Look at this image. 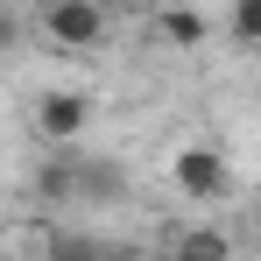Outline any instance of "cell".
I'll list each match as a JSON object with an SVG mask.
<instances>
[{
    "mask_svg": "<svg viewBox=\"0 0 261 261\" xmlns=\"http://www.w3.org/2000/svg\"><path fill=\"white\" fill-rule=\"evenodd\" d=\"M113 29L106 0H43V43L49 49H99Z\"/></svg>",
    "mask_w": 261,
    "mask_h": 261,
    "instance_id": "cell-1",
    "label": "cell"
},
{
    "mask_svg": "<svg viewBox=\"0 0 261 261\" xmlns=\"http://www.w3.org/2000/svg\"><path fill=\"white\" fill-rule=\"evenodd\" d=\"M176 191L191 198V205H219L226 191H233V170H226V148H212V141H191V148H176Z\"/></svg>",
    "mask_w": 261,
    "mask_h": 261,
    "instance_id": "cell-2",
    "label": "cell"
},
{
    "mask_svg": "<svg viewBox=\"0 0 261 261\" xmlns=\"http://www.w3.org/2000/svg\"><path fill=\"white\" fill-rule=\"evenodd\" d=\"M29 120H36V134H43L49 148H64V141H78V134H85V120H92V99L85 92H43V99H36V113H29Z\"/></svg>",
    "mask_w": 261,
    "mask_h": 261,
    "instance_id": "cell-3",
    "label": "cell"
},
{
    "mask_svg": "<svg viewBox=\"0 0 261 261\" xmlns=\"http://www.w3.org/2000/svg\"><path fill=\"white\" fill-rule=\"evenodd\" d=\"M155 36H163L170 49H205L212 29H205V14H198V7H155Z\"/></svg>",
    "mask_w": 261,
    "mask_h": 261,
    "instance_id": "cell-4",
    "label": "cell"
},
{
    "mask_svg": "<svg viewBox=\"0 0 261 261\" xmlns=\"http://www.w3.org/2000/svg\"><path fill=\"white\" fill-rule=\"evenodd\" d=\"M170 261H233V240H226L219 226H184L176 247H170Z\"/></svg>",
    "mask_w": 261,
    "mask_h": 261,
    "instance_id": "cell-5",
    "label": "cell"
},
{
    "mask_svg": "<svg viewBox=\"0 0 261 261\" xmlns=\"http://www.w3.org/2000/svg\"><path fill=\"white\" fill-rule=\"evenodd\" d=\"M36 198H43V205H71V198H78V155L43 163V170H36Z\"/></svg>",
    "mask_w": 261,
    "mask_h": 261,
    "instance_id": "cell-6",
    "label": "cell"
},
{
    "mask_svg": "<svg viewBox=\"0 0 261 261\" xmlns=\"http://www.w3.org/2000/svg\"><path fill=\"white\" fill-rule=\"evenodd\" d=\"M78 198H127V176L113 163H85L78 155Z\"/></svg>",
    "mask_w": 261,
    "mask_h": 261,
    "instance_id": "cell-7",
    "label": "cell"
},
{
    "mask_svg": "<svg viewBox=\"0 0 261 261\" xmlns=\"http://www.w3.org/2000/svg\"><path fill=\"white\" fill-rule=\"evenodd\" d=\"M226 36L240 49H261V0H233L226 7Z\"/></svg>",
    "mask_w": 261,
    "mask_h": 261,
    "instance_id": "cell-8",
    "label": "cell"
},
{
    "mask_svg": "<svg viewBox=\"0 0 261 261\" xmlns=\"http://www.w3.org/2000/svg\"><path fill=\"white\" fill-rule=\"evenodd\" d=\"M14 49H21V21H14V14H7V7H0V64H7V57H14Z\"/></svg>",
    "mask_w": 261,
    "mask_h": 261,
    "instance_id": "cell-9",
    "label": "cell"
}]
</instances>
